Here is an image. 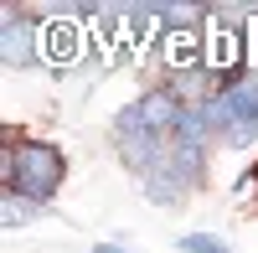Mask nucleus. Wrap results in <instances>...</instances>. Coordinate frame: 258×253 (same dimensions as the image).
<instances>
[{
  "label": "nucleus",
  "mask_w": 258,
  "mask_h": 253,
  "mask_svg": "<svg viewBox=\"0 0 258 253\" xmlns=\"http://www.w3.org/2000/svg\"><path fill=\"white\" fill-rule=\"evenodd\" d=\"M11 150H16V186L11 192L36 202V207H47L62 192V181H68V155H62V145H52V140H21V145H11Z\"/></svg>",
  "instance_id": "nucleus-1"
},
{
  "label": "nucleus",
  "mask_w": 258,
  "mask_h": 253,
  "mask_svg": "<svg viewBox=\"0 0 258 253\" xmlns=\"http://www.w3.org/2000/svg\"><path fill=\"white\" fill-rule=\"evenodd\" d=\"M140 109H145V130H155L160 140H176V135H181L186 103L170 93L165 83H160V88H150V93H140Z\"/></svg>",
  "instance_id": "nucleus-2"
},
{
  "label": "nucleus",
  "mask_w": 258,
  "mask_h": 253,
  "mask_svg": "<svg viewBox=\"0 0 258 253\" xmlns=\"http://www.w3.org/2000/svg\"><path fill=\"white\" fill-rule=\"evenodd\" d=\"M0 47H6V68H31V62H36V26L21 21V16H6Z\"/></svg>",
  "instance_id": "nucleus-3"
},
{
  "label": "nucleus",
  "mask_w": 258,
  "mask_h": 253,
  "mask_svg": "<svg viewBox=\"0 0 258 253\" xmlns=\"http://www.w3.org/2000/svg\"><path fill=\"white\" fill-rule=\"evenodd\" d=\"M186 192H191V181H186L181 171H170V165H165V160H160V165H155V171H150V176H145V197H150V202H155V207H176V202H181Z\"/></svg>",
  "instance_id": "nucleus-4"
},
{
  "label": "nucleus",
  "mask_w": 258,
  "mask_h": 253,
  "mask_svg": "<svg viewBox=\"0 0 258 253\" xmlns=\"http://www.w3.org/2000/svg\"><path fill=\"white\" fill-rule=\"evenodd\" d=\"M0 212H6V227L16 233V227L36 222V212H41V207H36V202H26V197H16V192H0Z\"/></svg>",
  "instance_id": "nucleus-5"
},
{
  "label": "nucleus",
  "mask_w": 258,
  "mask_h": 253,
  "mask_svg": "<svg viewBox=\"0 0 258 253\" xmlns=\"http://www.w3.org/2000/svg\"><path fill=\"white\" fill-rule=\"evenodd\" d=\"M176 248H181V253H232L222 238H212V233H181Z\"/></svg>",
  "instance_id": "nucleus-6"
},
{
  "label": "nucleus",
  "mask_w": 258,
  "mask_h": 253,
  "mask_svg": "<svg viewBox=\"0 0 258 253\" xmlns=\"http://www.w3.org/2000/svg\"><path fill=\"white\" fill-rule=\"evenodd\" d=\"M222 140H227V145H232V150H248V145H253V140H258V124H238V130H227V135H222Z\"/></svg>",
  "instance_id": "nucleus-7"
},
{
  "label": "nucleus",
  "mask_w": 258,
  "mask_h": 253,
  "mask_svg": "<svg viewBox=\"0 0 258 253\" xmlns=\"http://www.w3.org/2000/svg\"><path fill=\"white\" fill-rule=\"evenodd\" d=\"M93 253H129L124 243H109V238H103V243H93Z\"/></svg>",
  "instance_id": "nucleus-8"
}]
</instances>
